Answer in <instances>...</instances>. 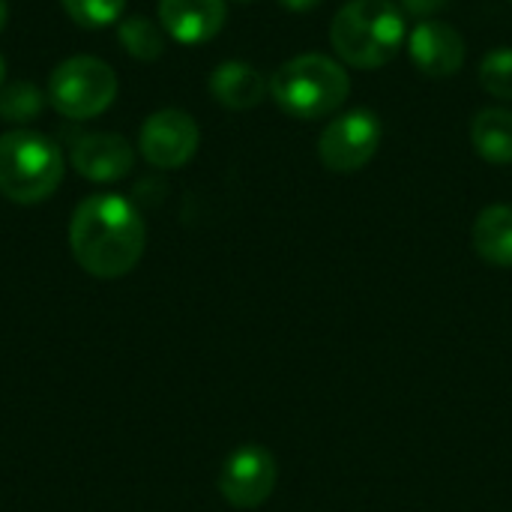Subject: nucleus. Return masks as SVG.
I'll return each instance as SVG.
<instances>
[{
  "label": "nucleus",
  "instance_id": "obj_1",
  "mask_svg": "<svg viewBox=\"0 0 512 512\" xmlns=\"http://www.w3.org/2000/svg\"><path fill=\"white\" fill-rule=\"evenodd\" d=\"M147 246V228L123 195L84 198L69 222V249L78 267L96 279H120L135 270Z\"/></svg>",
  "mask_w": 512,
  "mask_h": 512
},
{
  "label": "nucleus",
  "instance_id": "obj_2",
  "mask_svg": "<svg viewBox=\"0 0 512 512\" xmlns=\"http://www.w3.org/2000/svg\"><path fill=\"white\" fill-rule=\"evenodd\" d=\"M330 42L354 69H381L405 45V15L393 0H351L333 24Z\"/></svg>",
  "mask_w": 512,
  "mask_h": 512
},
{
  "label": "nucleus",
  "instance_id": "obj_3",
  "mask_svg": "<svg viewBox=\"0 0 512 512\" xmlns=\"http://www.w3.org/2000/svg\"><path fill=\"white\" fill-rule=\"evenodd\" d=\"M348 90L351 78L345 66L327 54L291 57L267 81L273 102L297 120H318L333 114L348 99Z\"/></svg>",
  "mask_w": 512,
  "mask_h": 512
},
{
  "label": "nucleus",
  "instance_id": "obj_4",
  "mask_svg": "<svg viewBox=\"0 0 512 512\" xmlns=\"http://www.w3.org/2000/svg\"><path fill=\"white\" fill-rule=\"evenodd\" d=\"M66 174L63 150L33 129L0 135V195L12 204H39L57 192Z\"/></svg>",
  "mask_w": 512,
  "mask_h": 512
},
{
  "label": "nucleus",
  "instance_id": "obj_5",
  "mask_svg": "<svg viewBox=\"0 0 512 512\" xmlns=\"http://www.w3.org/2000/svg\"><path fill=\"white\" fill-rule=\"evenodd\" d=\"M117 72L93 57V54H75L60 60L48 75V105L66 117V120H90L105 114L117 99Z\"/></svg>",
  "mask_w": 512,
  "mask_h": 512
},
{
  "label": "nucleus",
  "instance_id": "obj_6",
  "mask_svg": "<svg viewBox=\"0 0 512 512\" xmlns=\"http://www.w3.org/2000/svg\"><path fill=\"white\" fill-rule=\"evenodd\" d=\"M381 120L375 111L357 108L336 120H330L318 138V156L321 162L336 174L360 171L372 162V156L381 147Z\"/></svg>",
  "mask_w": 512,
  "mask_h": 512
},
{
  "label": "nucleus",
  "instance_id": "obj_7",
  "mask_svg": "<svg viewBox=\"0 0 512 512\" xmlns=\"http://www.w3.org/2000/svg\"><path fill=\"white\" fill-rule=\"evenodd\" d=\"M201 144V129L192 114L180 108H162L153 111L138 132L141 156L162 171H174L192 162Z\"/></svg>",
  "mask_w": 512,
  "mask_h": 512
},
{
  "label": "nucleus",
  "instance_id": "obj_8",
  "mask_svg": "<svg viewBox=\"0 0 512 512\" xmlns=\"http://www.w3.org/2000/svg\"><path fill=\"white\" fill-rule=\"evenodd\" d=\"M279 480V468L270 450L258 444L237 447L219 474V492L234 510H258L267 504Z\"/></svg>",
  "mask_w": 512,
  "mask_h": 512
},
{
  "label": "nucleus",
  "instance_id": "obj_9",
  "mask_svg": "<svg viewBox=\"0 0 512 512\" xmlns=\"http://www.w3.org/2000/svg\"><path fill=\"white\" fill-rule=\"evenodd\" d=\"M72 168L93 183H114L123 180L135 165L132 144L117 132H87L78 135L69 150Z\"/></svg>",
  "mask_w": 512,
  "mask_h": 512
},
{
  "label": "nucleus",
  "instance_id": "obj_10",
  "mask_svg": "<svg viewBox=\"0 0 512 512\" xmlns=\"http://www.w3.org/2000/svg\"><path fill=\"white\" fill-rule=\"evenodd\" d=\"M408 54L414 66L429 78H450L465 63V39L447 21L426 18L408 36Z\"/></svg>",
  "mask_w": 512,
  "mask_h": 512
},
{
  "label": "nucleus",
  "instance_id": "obj_11",
  "mask_svg": "<svg viewBox=\"0 0 512 512\" xmlns=\"http://www.w3.org/2000/svg\"><path fill=\"white\" fill-rule=\"evenodd\" d=\"M228 18L225 0H159V24L180 45L210 42Z\"/></svg>",
  "mask_w": 512,
  "mask_h": 512
},
{
  "label": "nucleus",
  "instance_id": "obj_12",
  "mask_svg": "<svg viewBox=\"0 0 512 512\" xmlns=\"http://www.w3.org/2000/svg\"><path fill=\"white\" fill-rule=\"evenodd\" d=\"M210 93L219 105H225L231 111H249L264 102L267 81L252 63L225 60L210 75Z\"/></svg>",
  "mask_w": 512,
  "mask_h": 512
},
{
  "label": "nucleus",
  "instance_id": "obj_13",
  "mask_svg": "<svg viewBox=\"0 0 512 512\" xmlns=\"http://www.w3.org/2000/svg\"><path fill=\"white\" fill-rule=\"evenodd\" d=\"M474 249L492 267H512V204H492L474 222Z\"/></svg>",
  "mask_w": 512,
  "mask_h": 512
},
{
  "label": "nucleus",
  "instance_id": "obj_14",
  "mask_svg": "<svg viewBox=\"0 0 512 512\" xmlns=\"http://www.w3.org/2000/svg\"><path fill=\"white\" fill-rule=\"evenodd\" d=\"M471 141L480 159L492 165L512 162V111L507 108H483L471 123Z\"/></svg>",
  "mask_w": 512,
  "mask_h": 512
},
{
  "label": "nucleus",
  "instance_id": "obj_15",
  "mask_svg": "<svg viewBox=\"0 0 512 512\" xmlns=\"http://www.w3.org/2000/svg\"><path fill=\"white\" fill-rule=\"evenodd\" d=\"M117 39L123 51L141 63H153L165 51V30L147 15H129L117 24Z\"/></svg>",
  "mask_w": 512,
  "mask_h": 512
},
{
  "label": "nucleus",
  "instance_id": "obj_16",
  "mask_svg": "<svg viewBox=\"0 0 512 512\" xmlns=\"http://www.w3.org/2000/svg\"><path fill=\"white\" fill-rule=\"evenodd\" d=\"M48 96L33 81H12L0 87V120L6 123H30L42 114Z\"/></svg>",
  "mask_w": 512,
  "mask_h": 512
},
{
  "label": "nucleus",
  "instance_id": "obj_17",
  "mask_svg": "<svg viewBox=\"0 0 512 512\" xmlns=\"http://www.w3.org/2000/svg\"><path fill=\"white\" fill-rule=\"evenodd\" d=\"M60 6L66 9V15L78 24V27H87V30H99V27H108V24H117L123 9H126V0H60Z\"/></svg>",
  "mask_w": 512,
  "mask_h": 512
},
{
  "label": "nucleus",
  "instance_id": "obj_18",
  "mask_svg": "<svg viewBox=\"0 0 512 512\" xmlns=\"http://www.w3.org/2000/svg\"><path fill=\"white\" fill-rule=\"evenodd\" d=\"M480 84L486 93L512 102V48H495L480 63Z\"/></svg>",
  "mask_w": 512,
  "mask_h": 512
},
{
  "label": "nucleus",
  "instance_id": "obj_19",
  "mask_svg": "<svg viewBox=\"0 0 512 512\" xmlns=\"http://www.w3.org/2000/svg\"><path fill=\"white\" fill-rule=\"evenodd\" d=\"M405 12L420 15V18H432L435 12H441L450 0H399Z\"/></svg>",
  "mask_w": 512,
  "mask_h": 512
},
{
  "label": "nucleus",
  "instance_id": "obj_20",
  "mask_svg": "<svg viewBox=\"0 0 512 512\" xmlns=\"http://www.w3.org/2000/svg\"><path fill=\"white\" fill-rule=\"evenodd\" d=\"M285 9H291V12H309V9H315L318 3H324V0H279Z\"/></svg>",
  "mask_w": 512,
  "mask_h": 512
},
{
  "label": "nucleus",
  "instance_id": "obj_21",
  "mask_svg": "<svg viewBox=\"0 0 512 512\" xmlns=\"http://www.w3.org/2000/svg\"><path fill=\"white\" fill-rule=\"evenodd\" d=\"M6 18H9V3L0 0V30H3V24H6Z\"/></svg>",
  "mask_w": 512,
  "mask_h": 512
},
{
  "label": "nucleus",
  "instance_id": "obj_22",
  "mask_svg": "<svg viewBox=\"0 0 512 512\" xmlns=\"http://www.w3.org/2000/svg\"><path fill=\"white\" fill-rule=\"evenodd\" d=\"M3 78H6V60H3V54H0V87H3Z\"/></svg>",
  "mask_w": 512,
  "mask_h": 512
},
{
  "label": "nucleus",
  "instance_id": "obj_23",
  "mask_svg": "<svg viewBox=\"0 0 512 512\" xmlns=\"http://www.w3.org/2000/svg\"><path fill=\"white\" fill-rule=\"evenodd\" d=\"M237 3H255V0H237Z\"/></svg>",
  "mask_w": 512,
  "mask_h": 512
}]
</instances>
